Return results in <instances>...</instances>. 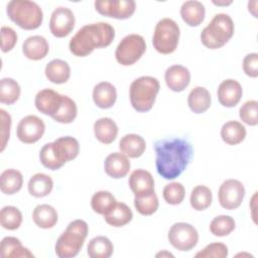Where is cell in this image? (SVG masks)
Returning <instances> with one entry per match:
<instances>
[{"label":"cell","mask_w":258,"mask_h":258,"mask_svg":"<svg viewBox=\"0 0 258 258\" xmlns=\"http://www.w3.org/2000/svg\"><path fill=\"white\" fill-rule=\"evenodd\" d=\"M154 151L156 170L165 179L179 176L192 157L191 144L182 138L157 140L154 143Z\"/></svg>","instance_id":"cell-1"},{"label":"cell","mask_w":258,"mask_h":258,"mask_svg":"<svg viewBox=\"0 0 258 258\" xmlns=\"http://www.w3.org/2000/svg\"><path fill=\"white\" fill-rule=\"evenodd\" d=\"M115 38L113 26L107 22H97L81 27L70 40V51L76 56H87L95 48L110 45Z\"/></svg>","instance_id":"cell-2"},{"label":"cell","mask_w":258,"mask_h":258,"mask_svg":"<svg viewBox=\"0 0 258 258\" xmlns=\"http://www.w3.org/2000/svg\"><path fill=\"white\" fill-rule=\"evenodd\" d=\"M89 233V226L83 220L71 222L57 238L54 251L59 258H72L79 254Z\"/></svg>","instance_id":"cell-3"},{"label":"cell","mask_w":258,"mask_h":258,"mask_svg":"<svg viewBox=\"0 0 258 258\" xmlns=\"http://www.w3.org/2000/svg\"><path fill=\"white\" fill-rule=\"evenodd\" d=\"M6 12L10 20L25 30L38 28L43 20L40 6L30 0H12L8 2Z\"/></svg>","instance_id":"cell-4"},{"label":"cell","mask_w":258,"mask_h":258,"mask_svg":"<svg viewBox=\"0 0 258 258\" xmlns=\"http://www.w3.org/2000/svg\"><path fill=\"white\" fill-rule=\"evenodd\" d=\"M234 22L225 13L216 14L211 22L203 29L201 40L203 44L211 49L224 46L234 34Z\"/></svg>","instance_id":"cell-5"},{"label":"cell","mask_w":258,"mask_h":258,"mask_svg":"<svg viewBox=\"0 0 258 258\" xmlns=\"http://www.w3.org/2000/svg\"><path fill=\"white\" fill-rule=\"evenodd\" d=\"M159 82L156 78L143 76L134 80L129 89L130 103L137 112H147L154 105L159 92Z\"/></svg>","instance_id":"cell-6"},{"label":"cell","mask_w":258,"mask_h":258,"mask_svg":"<svg viewBox=\"0 0 258 258\" xmlns=\"http://www.w3.org/2000/svg\"><path fill=\"white\" fill-rule=\"evenodd\" d=\"M179 26L171 18L160 19L154 28L152 44L156 51L162 54L173 52L179 40Z\"/></svg>","instance_id":"cell-7"},{"label":"cell","mask_w":258,"mask_h":258,"mask_svg":"<svg viewBox=\"0 0 258 258\" xmlns=\"http://www.w3.org/2000/svg\"><path fill=\"white\" fill-rule=\"evenodd\" d=\"M146 50L144 38L139 34H128L118 44L115 50L116 60L122 66L135 63Z\"/></svg>","instance_id":"cell-8"},{"label":"cell","mask_w":258,"mask_h":258,"mask_svg":"<svg viewBox=\"0 0 258 258\" xmlns=\"http://www.w3.org/2000/svg\"><path fill=\"white\" fill-rule=\"evenodd\" d=\"M169 243L179 251H189L199 242V233L197 229L188 223L173 224L167 235Z\"/></svg>","instance_id":"cell-9"},{"label":"cell","mask_w":258,"mask_h":258,"mask_svg":"<svg viewBox=\"0 0 258 258\" xmlns=\"http://www.w3.org/2000/svg\"><path fill=\"white\" fill-rule=\"evenodd\" d=\"M244 197L245 187L243 183L234 178L225 180L218 190L219 203L226 210H235L239 208Z\"/></svg>","instance_id":"cell-10"},{"label":"cell","mask_w":258,"mask_h":258,"mask_svg":"<svg viewBox=\"0 0 258 258\" xmlns=\"http://www.w3.org/2000/svg\"><path fill=\"white\" fill-rule=\"evenodd\" d=\"M94 5L101 15L116 19H127L136 9V3L133 0H97Z\"/></svg>","instance_id":"cell-11"},{"label":"cell","mask_w":258,"mask_h":258,"mask_svg":"<svg viewBox=\"0 0 258 258\" xmlns=\"http://www.w3.org/2000/svg\"><path fill=\"white\" fill-rule=\"evenodd\" d=\"M44 122L35 115H28L22 118L16 129L18 139L26 144L35 143L44 134Z\"/></svg>","instance_id":"cell-12"},{"label":"cell","mask_w":258,"mask_h":258,"mask_svg":"<svg viewBox=\"0 0 258 258\" xmlns=\"http://www.w3.org/2000/svg\"><path fill=\"white\" fill-rule=\"evenodd\" d=\"M75 15L70 8L57 7L53 10L49 20V29L55 37L68 36L75 27Z\"/></svg>","instance_id":"cell-13"},{"label":"cell","mask_w":258,"mask_h":258,"mask_svg":"<svg viewBox=\"0 0 258 258\" xmlns=\"http://www.w3.org/2000/svg\"><path fill=\"white\" fill-rule=\"evenodd\" d=\"M217 95L221 105L227 108H232L240 102L243 90L240 83L233 79H228L219 85Z\"/></svg>","instance_id":"cell-14"},{"label":"cell","mask_w":258,"mask_h":258,"mask_svg":"<svg viewBox=\"0 0 258 258\" xmlns=\"http://www.w3.org/2000/svg\"><path fill=\"white\" fill-rule=\"evenodd\" d=\"M51 143L53 152L61 165L75 159L80 152L79 141L71 136L59 137Z\"/></svg>","instance_id":"cell-15"},{"label":"cell","mask_w":258,"mask_h":258,"mask_svg":"<svg viewBox=\"0 0 258 258\" xmlns=\"http://www.w3.org/2000/svg\"><path fill=\"white\" fill-rule=\"evenodd\" d=\"M166 86L173 92L183 91L190 82L189 71L180 64H173L166 69L164 74Z\"/></svg>","instance_id":"cell-16"},{"label":"cell","mask_w":258,"mask_h":258,"mask_svg":"<svg viewBox=\"0 0 258 258\" xmlns=\"http://www.w3.org/2000/svg\"><path fill=\"white\" fill-rule=\"evenodd\" d=\"M129 187L135 197H141L154 191V179L145 169H136L129 176Z\"/></svg>","instance_id":"cell-17"},{"label":"cell","mask_w":258,"mask_h":258,"mask_svg":"<svg viewBox=\"0 0 258 258\" xmlns=\"http://www.w3.org/2000/svg\"><path fill=\"white\" fill-rule=\"evenodd\" d=\"M61 96L51 89H43L35 96V107L40 113L52 117L60 105Z\"/></svg>","instance_id":"cell-18"},{"label":"cell","mask_w":258,"mask_h":258,"mask_svg":"<svg viewBox=\"0 0 258 258\" xmlns=\"http://www.w3.org/2000/svg\"><path fill=\"white\" fill-rule=\"evenodd\" d=\"M104 169L109 176L116 179L122 178L126 176L130 170V161L125 154L113 152L106 157Z\"/></svg>","instance_id":"cell-19"},{"label":"cell","mask_w":258,"mask_h":258,"mask_svg":"<svg viewBox=\"0 0 258 258\" xmlns=\"http://www.w3.org/2000/svg\"><path fill=\"white\" fill-rule=\"evenodd\" d=\"M49 50L47 40L41 35L27 37L22 44L23 54L31 60H39L46 56Z\"/></svg>","instance_id":"cell-20"},{"label":"cell","mask_w":258,"mask_h":258,"mask_svg":"<svg viewBox=\"0 0 258 258\" xmlns=\"http://www.w3.org/2000/svg\"><path fill=\"white\" fill-rule=\"evenodd\" d=\"M117 99L116 88L109 82H101L94 87L93 100L101 109H109L113 107Z\"/></svg>","instance_id":"cell-21"},{"label":"cell","mask_w":258,"mask_h":258,"mask_svg":"<svg viewBox=\"0 0 258 258\" xmlns=\"http://www.w3.org/2000/svg\"><path fill=\"white\" fill-rule=\"evenodd\" d=\"M205 15V5L200 1H185L180 7V16L188 26H199L204 21Z\"/></svg>","instance_id":"cell-22"},{"label":"cell","mask_w":258,"mask_h":258,"mask_svg":"<svg viewBox=\"0 0 258 258\" xmlns=\"http://www.w3.org/2000/svg\"><path fill=\"white\" fill-rule=\"evenodd\" d=\"M119 148L123 154L130 158L140 157L146 148L143 137L137 134H126L119 141Z\"/></svg>","instance_id":"cell-23"},{"label":"cell","mask_w":258,"mask_h":258,"mask_svg":"<svg viewBox=\"0 0 258 258\" xmlns=\"http://www.w3.org/2000/svg\"><path fill=\"white\" fill-rule=\"evenodd\" d=\"M94 134L101 143L110 144L118 135V126L113 119L103 117L94 123Z\"/></svg>","instance_id":"cell-24"},{"label":"cell","mask_w":258,"mask_h":258,"mask_svg":"<svg viewBox=\"0 0 258 258\" xmlns=\"http://www.w3.org/2000/svg\"><path fill=\"white\" fill-rule=\"evenodd\" d=\"M47 80L53 84L67 83L71 77V68L62 59L55 58L50 60L44 70Z\"/></svg>","instance_id":"cell-25"},{"label":"cell","mask_w":258,"mask_h":258,"mask_svg":"<svg viewBox=\"0 0 258 258\" xmlns=\"http://www.w3.org/2000/svg\"><path fill=\"white\" fill-rule=\"evenodd\" d=\"M104 216L107 224L113 227H123L131 222L133 214L131 209L124 203L117 202Z\"/></svg>","instance_id":"cell-26"},{"label":"cell","mask_w":258,"mask_h":258,"mask_svg":"<svg viewBox=\"0 0 258 258\" xmlns=\"http://www.w3.org/2000/svg\"><path fill=\"white\" fill-rule=\"evenodd\" d=\"M56 210L50 205H38L32 212V220L34 224L42 229H50L57 223Z\"/></svg>","instance_id":"cell-27"},{"label":"cell","mask_w":258,"mask_h":258,"mask_svg":"<svg viewBox=\"0 0 258 258\" xmlns=\"http://www.w3.org/2000/svg\"><path fill=\"white\" fill-rule=\"evenodd\" d=\"M0 256L2 258L33 257V254L22 246L21 241L15 237H5L1 241Z\"/></svg>","instance_id":"cell-28"},{"label":"cell","mask_w":258,"mask_h":258,"mask_svg":"<svg viewBox=\"0 0 258 258\" xmlns=\"http://www.w3.org/2000/svg\"><path fill=\"white\" fill-rule=\"evenodd\" d=\"M210 92L204 87L194 88L187 97V104L189 109L196 114H202L206 112L211 106Z\"/></svg>","instance_id":"cell-29"},{"label":"cell","mask_w":258,"mask_h":258,"mask_svg":"<svg viewBox=\"0 0 258 258\" xmlns=\"http://www.w3.org/2000/svg\"><path fill=\"white\" fill-rule=\"evenodd\" d=\"M27 187L32 197L43 198L51 192L53 188V181L49 175L39 172L30 177Z\"/></svg>","instance_id":"cell-30"},{"label":"cell","mask_w":258,"mask_h":258,"mask_svg":"<svg viewBox=\"0 0 258 258\" xmlns=\"http://www.w3.org/2000/svg\"><path fill=\"white\" fill-rule=\"evenodd\" d=\"M221 137L229 145H237L246 137V128L238 121H228L221 128Z\"/></svg>","instance_id":"cell-31"},{"label":"cell","mask_w":258,"mask_h":258,"mask_svg":"<svg viewBox=\"0 0 258 258\" xmlns=\"http://www.w3.org/2000/svg\"><path fill=\"white\" fill-rule=\"evenodd\" d=\"M22 184L23 176L16 169H6L0 175V188L5 195H14L21 189Z\"/></svg>","instance_id":"cell-32"},{"label":"cell","mask_w":258,"mask_h":258,"mask_svg":"<svg viewBox=\"0 0 258 258\" xmlns=\"http://www.w3.org/2000/svg\"><path fill=\"white\" fill-rule=\"evenodd\" d=\"M113 250L114 246L110 239L105 236H97L89 242L87 253L91 258H109Z\"/></svg>","instance_id":"cell-33"},{"label":"cell","mask_w":258,"mask_h":258,"mask_svg":"<svg viewBox=\"0 0 258 258\" xmlns=\"http://www.w3.org/2000/svg\"><path fill=\"white\" fill-rule=\"evenodd\" d=\"M77 114H78V108H77L76 102L73 99H71L69 96L62 95L60 105L57 111L54 113V115L51 118L55 122L69 124L76 119Z\"/></svg>","instance_id":"cell-34"},{"label":"cell","mask_w":258,"mask_h":258,"mask_svg":"<svg viewBox=\"0 0 258 258\" xmlns=\"http://www.w3.org/2000/svg\"><path fill=\"white\" fill-rule=\"evenodd\" d=\"M20 86L11 78H3L0 81V102L7 105L14 104L20 97Z\"/></svg>","instance_id":"cell-35"},{"label":"cell","mask_w":258,"mask_h":258,"mask_svg":"<svg viewBox=\"0 0 258 258\" xmlns=\"http://www.w3.org/2000/svg\"><path fill=\"white\" fill-rule=\"evenodd\" d=\"M213 196L211 189L206 185H197L190 194L189 203L194 210L204 211L212 204Z\"/></svg>","instance_id":"cell-36"},{"label":"cell","mask_w":258,"mask_h":258,"mask_svg":"<svg viewBox=\"0 0 258 258\" xmlns=\"http://www.w3.org/2000/svg\"><path fill=\"white\" fill-rule=\"evenodd\" d=\"M117 203L115 197L108 190H100L94 194L91 199L93 211L100 215H105Z\"/></svg>","instance_id":"cell-37"},{"label":"cell","mask_w":258,"mask_h":258,"mask_svg":"<svg viewBox=\"0 0 258 258\" xmlns=\"http://www.w3.org/2000/svg\"><path fill=\"white\" fill-rule=\"evenodd\" d=\"M0 223L1 226L6 230H16L22 223V214L16 207H3L0 212Z\"/></svg>","instance_id":"cell-38"},{"label":"cell","mask_w":258,"mask_h":258,"mask_svg":"<svg viewBox=\"0 0 258 258\" xmlns=\"http://www.w3.org/2000/svg\"><path fill=\"white\" fill-rule=\"evenodd\" d=\"M235 220L227 215L217 216L210 223V231L213 235L218 237L228 236L235 230Z\"/></svg>","instance_id":"cell-39"},{"label":"cell","mask_w":258,"mask_h":258,"mask_svg":"<svg viewBox=\"0 0 258 258\" xmlns=\"http://www.w3.org/2000/svg\"><path fill=\"white\" fill-rule=\"evenodd\" d=\"M134 206L137 212L143 216H150L158 209V198L154 191L134 198Z\"/></svg>","instance_id":"cell-40"},{"label":"cell","mask_w":258,"mask_h":258,"mask_svg":"<svg viewBox=\"0 0 258 258\" xmlns=\"http://www.w3.org/2000/svg\"><path fill=\"white\" fill-rule=\"evenodd\" d=\"M162 196L164 201L169 205H179L184 199L185 189L184 186L177 181L166 184L163 188Z\"/></svg>","instance_id":"cell-41"},{"label":"cell","mask_w":258,"mask_h":258,"mask_svg":"<svg viewBox=\"0 0 258 258\" xmlns=\"http://www.w3.org/2000/svg\"><path fill=\"white\" fill-rule=\"evenodd\" d=\"M257 112H258V102L255 100H249L240 107L239 116H240V119L245 124L250 126H256L258 124Z\"/></svg>","instance_id":"cell-42"},{"label":"cell","mask_w":258,"mask_h":258,"mask_svg":"<svg viewBox=\"0 0 258 258\" xmlns=\"http://www.w3.org/2000/svg\"><path fill=\"white\" fill-rule=\"evenodd\" d=\"M39 159L41 164L50 169V170H56L59 169L62 165L59 163V161L57 160L53 149H52V143H46L45 145H43V147L40 149L39 152Z\"/></svg>","instance_id":"cell-43"},{"label":"cell","mask_w":258,"mask_h":258,"mask_svg":"<svg viewBox=\"0 0 258 258\" xmlns=\"http://www.w3.org/2000/svg\"><path fill=\"white\" fill-rule=\"evenodd\" d=\"M195 256L197 258H225L228 256V247L223 243H211Z\"/></svg>","instance_id":"cell-44"},{"label":"cell","mask_w":258,"mask_h":258,"mask_svg":"<svg viewBox=\"0 0 258 258\" xmlns=\"http://www.w3.org/2000/svg\"><path fill=\"white\" fill-rule=\"evenodd\" d=\"M17 42V34L9 26L1 27V49L3 52L10 51Z\"/></svg>","instance_id":"cell-45"},{"label":"cell","mask_w":258,"mask_h":258,"mask_svg":"<svg viewBox=\"0 0 258 258\" xmlns=\"http://www.w3.org/2000/svg\"><path fill=\"white\" fill-rule=\"evenodd\" d=\"M0 115H1V151H3L10 137L11 117L3 109L0 110Z\"/></svg>","instance_id":"cell-46"},{"label":"cell","mask_w":258,"mask_h":258,"mask_svg":"<svg viewBox=\"0 0 258 258\" xmlns=\"http://www.w3.org/2000/svg\"><path fill=\"white\" fill-rule=\"evenodd\" d=\"M244 73L250 78L258 77V54L256 52L248 53L243 59Z\"/></svg>","instance_id":"cell-47"},{"label":"cell","mask_w":258,"mask_h":258,"mask_svg":"<svg viewBox=\"0 0 258 258\" xmlns=\"http://www.w3.org/2000/svg\"><path fill=\"white\" fill-rule=\"evenodd\" d=\"M213 3L215 5H218V6H227V5H230L232 4V1H213Z\"/></svg>","instance_id":"cell-48"},{"label":"cell","mask_w":258,"mask_h":258,"mask_svg":"<svg viewBox=\"0 0 258 258\" xmlns=\"http://www.w3.org/2000/svg\"><path fill=\"white\" fill-rule=\"evenodd\" d=\"M159 256H161V257H163V256L173 257L172 254H170V253H168V252H166V251H163V252H160V253H157V254H156V257H159Z\"/></svg>","instance_id":"cell-49"}]
</instances>
